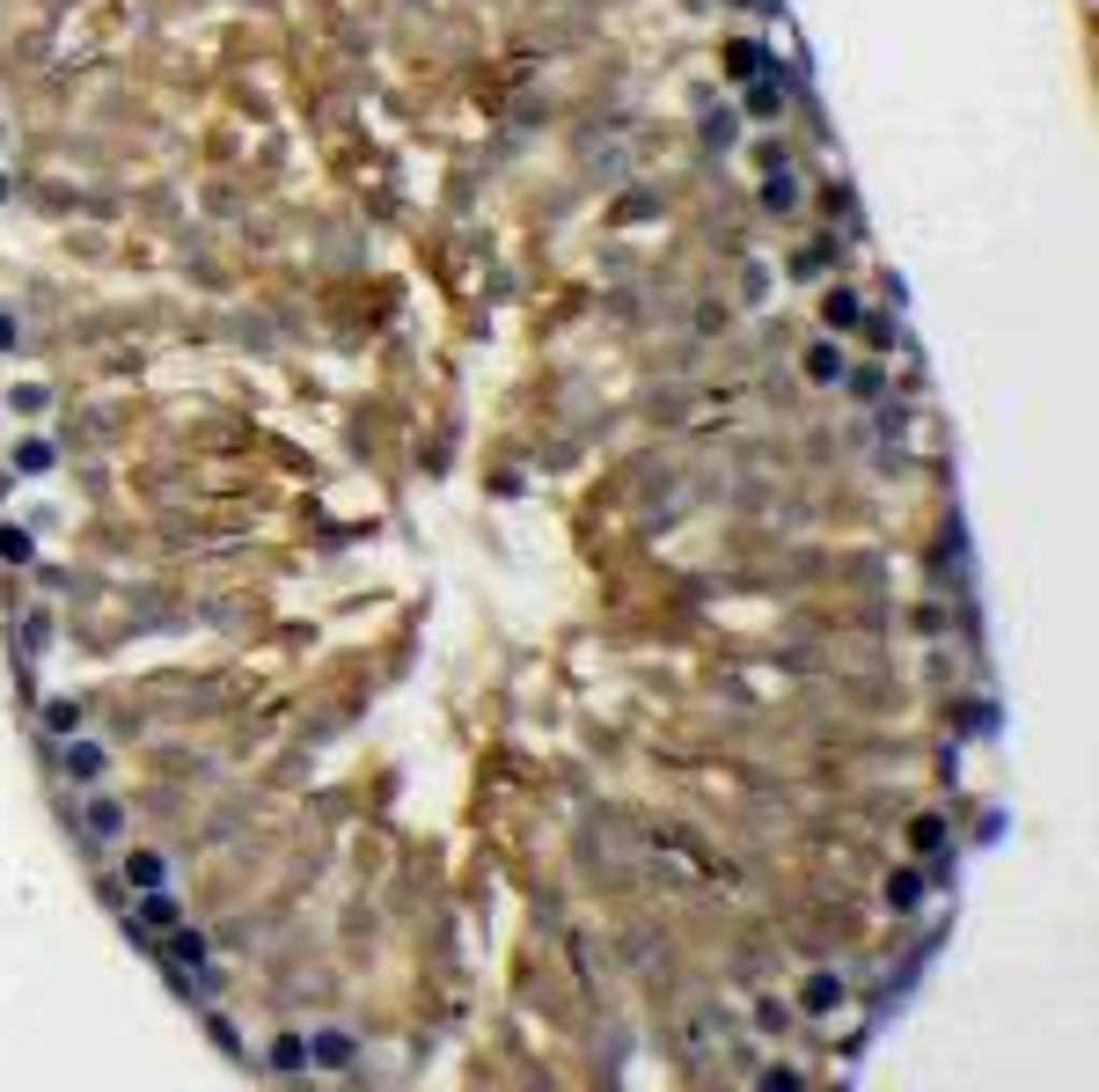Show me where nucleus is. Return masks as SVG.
<instances>
[{
    "mask_svg": "<svg viewBox=\"0 0 1099 1092\" xmlns=\"http://www.w3.org/2000/svg\"><path fill=\"white\" fill-rule=\"evenodd\" d=\"M59 762H67V777H103V756L96 748H67Z\"/></svg>",
    "mask_w": 1099,
    "mask_h": 1092,
    "instance_id": "obj_8",
    "label": "nucleus"
},
{
    "mask_svg": "<svg viewBox=\"0 0 1099 1092\" xmlns=\"http://www.w3.org/2000/svg\"><path fill=\"white\" fill-rule=\"evenodd\" d=\"M125 880H132V887H162L169 865L155 858V850H132V858H125Z\"/></svg>",
    "mask_w": 1099,
    "mask_h": 1092,
    "instance_id": "obj_3",
    "label": "nucleus"
},
{
    "mask_svg": "<svg viewBox=\"0 0 1099 1092\" xmlns=\"http://www.w3.org/2000/svg\"><path fill=\"white\" fill-rule=\"evenodd\" d=\"M52 463H59V455H52V440H23V448H15V469H30V477H44Z\"/></svg>",
    "mask_w": 1099,
    "mask_h": 1092,
    "instance_id": "obj_5",
    "label": "nucleus"
},
{
    "mask_svg": "<svg viewBox=\"0 0 1099 1092\" xmlns=\"http://www.w3.org/2000/svg\"><path fill=\"white\" fill-rule=\"evenodd\" d=\"M316 1055H323V1063H352V1042H345V1034H323Z\"/></svg>",
    "mask_w": 1099,
    "mask_h": 1092,
    "instance_id": "obj_13",
    "label": "nucleus"
},
{
    "mask_svg": "<svg viewBox=\"0 0 1099 1092\" xmlns=\"http://www.w3.org/2000/svg\"><path fill=\"white\" fill-rule=\"evenodd\" d=\"M828 1005H836V982L814 975V982H807V1011H828Z\"/></svg>",
    "mask_w": 1099,
    "mask_h": 1092,
    "instance_id": "obj_12",
    "label": "nucleus"
},
{
    "mask_svg": "<svg viewBox=\"0 0 1099 1092\" xmlns=\"http://www.w3.org/2000/svg\"><path fill=\"white\" fill-rule=\"evenodd\" d=\"M704 140H711V147H726V140H733V118H726V111H711V118H704Z\"/></svg>",
    "mask_w": 1099,
    "mask_h": 1092,
    "instance_id": "obj_15",
    "label": "nucleus"
},
{
    "mask_svg": "<svg viewBox=\"0 0 1099 1092\" xmlns=\"http://www.w3.org/2000/svg\"><path fill=\"white\" fill-rule=\"evenodd\" d=\"M0 557H8V565H30V536H23V528H0Z\"/></svg>",
    "mask_w": 1099,
    "mask_h": 1092,
    "instance_id": "obj_11",
    "label": "nucleus"
},
{
    "mask_svg": "<svg viewBox=\"0 0 1099 1092\" xmlns=\"http://www.w3.org/2000/svg\"><path fill=\"white\" fill-rule=\"evenodd\" d=\"M887 894H895V902H901V909H909V902H916V894H924V880H916V873H901V880H895V887H887Z\"/></svg>",
    "mask_w": 1099,
    "mask_h": 1092,
    "instance_id": "obj_17",
    "label": "nucleus"
},
{
    "mask_svg": "<svg viewBox=\"0 0 1099 1092\" xmlns=\"http://www.w3.org/2000/svg\"><path fill=\"white\" fill-rule=\"evenodd\" d=\"M726 67H733V74H763V44H733Z\"/></svg>",
    "mask_w": 1099,
    "mask_h": 1092,
    "instance_id": "obj_10",
    "label": "nucleus"
},
{
    "mask_svg": "<svg viewBox=\"0 0 1099 1092\" xmlns=\"http://www.w3.org/2000/svg\"><path fill=\"white\" fill-rule=\"evenodd\" d=\"M88 829H96V836H118V829H125V814L111 806V799H96V806H88Z\"/></svg>",
    "mask_w": 1099,
    "mask_h": 1092,
    "instance_id": "obj_7",
    "label": "nucleus"
},
{
    "mask_svg": "<svg viewBox=\"0 0 1099 1092\" xmlns=\"http://www.w3.org/2000/svg\"><path fill=\"white\" fill-rule=\"evenodd\" d=\"M15 337H23V331H15V316H8V308H0V352H8V345H15Z\"/></svg>",
    "mask_w": 1099,
    "mask_h": 1092,
    "instance_id": "obj_18",
    "label": "nucleus"
},
{
    "mask_svg": "<svg viewBox=\"0 0 1099 1092\" xmlns=\"http://www.w3.org/2000/svg\"><path fill=\"white\" fill-rule=\"evenodd\" d=\"M0 191H8V184H0Z\"/></svg>",
    "mask_w": 1099,
    "mask_h": 1092,
    "instance_id": "obj_19",
    "label": "nucleus"
},
{
    "mask_svg": "<svg viewBox=\"0 0 1099 1092\" xmlns=\"http://www.w3.org/2000/svg\"><path fill=\"white\" fill-rule=\"evenodd\" d=\"M169 946H176V961H205V946H199V931H176V938H169Z\"/></svg>",
    "mask_w": 1099,
    "mask_h": 1092,
    "instance_id": "obj_16",
    "label": "nucleus"
},
{
    "mask_svg": "<svg viewBox=\"0 0 1099 1092\" xmlns=\"http://www.w3.org/2000/svg\"><path fill=\"white\" fill-rule=\"evenodd\" d=\"M821 316H828V323H857L865 308H857V294H828V301H821Z\"/></svg>",
    "mask_w": 1099,
    "mask_h": 1092,
    "instance_id": "obj_9",
    "label": "nucleus"
},
{
    "mask_svg": "<svg viewBox=\"0 0 1099 1092\" xmlns=\"http://www.w3.org/2000/svg\"><path fill=\"white\" fill-rule=\"evenodd\" d=\"M807 375H814V381H836V375H843V352H836V345H814V352H807Z\"/></svg>",
    "mask_w": 1099,
    "mask_h": 1092,
    "instance_id": "obj_6",
    "label": "nucleus"
},
{
    "mask_svg": "<svg viewBox=\"0 0 1099 1092\" xmlns=\"http://www.w3.org/2000/svg\"><path fill=\"white\" fill-rule=\"evenodd\" d=\"M784 103H792V82L784 74H763V82L748 88V118H777Z\"/></svg>",
    "mask_w": 1099,
    "mask_h": 1092,
    "instance_id": "obj_1",
    "label": "nucleus"
},
{
    "mask_svg": "<svg viewBox=\"0 0 1099 1092\" xmlns=\"http://www.w3.org/2000/svg\"><path fill=\"white\" fill-rule=\"evenodd\" d=\"M763 206H770V213H792V206H799V184H792L784 169H777L770 184H763Z\"/></svg>",
    "mask_w": 1099,
    "mask_h": 1092,
    "instance_id": "obj_4",
    "label": "nucleus"
},
{
    "mask_svg": "<svg viewBox=\"0 0 1099 1092\" xmlns=\"http://www.w3.org/2000/svg\"><path fill=\"white\" fill-rule=\"evenodd\" d=\"M44 726H52V733H74V726H82V712H74V704H52V712H44Z\"/></svg>",
    "mask_w": 1099,
    "mask_h": 1092,
    "instance_id": "obj_14",
    "label": "nucleus"
},
{
    "mask_svg": "<svg viewBox=\"0 0 1099 1092\" xmlns=\"http://www.w3.org/2000/svg\"><path fill=\"white\" fill-rule=\"evenodd\" d=\"M140 931H176V902H169L162 887H147V902H140Z\"/></svg>",
    "mask_w": 1099,
    "mask_h": 1092,
    "instance_id": "obj_2",
    "label": "nucleus"
}]
</instances>
